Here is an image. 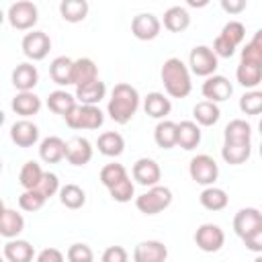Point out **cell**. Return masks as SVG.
<instances>
[{"label":"cell","instance_id":"12","mask_svg":"<svg viewBox=\"0 0 262 262\" xmlns=\"http://www.w3.org/2000/svg\"><path fill=\"white\" fill-rule=\"evenodd\" d=\"M162 31V20L151 12H139L131 20V33L139 41H154Z\"/></svg>","mask_w":262,"mask_h":262},{"label":"cell","instance_id":"53","mask_svg":"<svg viewBox=\"0 0 262 262\" xmlns=\"http://www.w3.org/2000/svg\"><path fill=\"white\" fill-rule=\"evenodd\" d=\"M260 158H262V143H260Z\"/></svg>","mask_w":262,"mask_h":262},{"label":"cell","instance_id":"21","mask_svg":"<svg viewBox=\"0 0 262 262\" xmlns=\"http://www.w3.org/2000/svg\"><path fill=\"white\" fill-rule=\"evenodd\" d=\"M143 111L151 119H164L172 111V102L164 92H149L143 98Z\"/></svg>","mask_w":262,"mask_h":262},{"label":"cell","instance_id":"4","mask_svg":"<svg viewBox=\"0 0 262 262\" xmlns=\"http://www.w3.org/2000/svg\"><path fill=\"white\" fill-rule=\"evenodd\" d=\"M66 125L74 131H94L102 127L104 113L98 108V104H76L66 117Z\"/></svg>","mask_w":262,"mask_h":262},{"label":"cell","instance_id":"49","mask_svg":"<svg viewBox=\"0 0 262 262\" xmlns=\"http://www.w3.org/2000/svg\"><path fill=\"white\" fill-rule=\"evenodd\" d=\"M37 260L39 262H61L63 254L59 250H55V248H45V250H41L37 254Z\"/></svg>","mask_w":262,"mask_h":262},{"label":"cell","instance_id":"50","mask_svg":"<svg viewBox=\"0 0 262 262\" xmlns=\"http://www.w3.org/2000/svg\"><path fill=\"white\" fill-rule=\"evenodd\" d=\"M209 2H211V0H186V4H188L190 8H205Z\"/></svg>","mask_w":262,"mask_h":262},{"label":"cell","instance_id":"40","mask_svg":"<svg viewBox=\"0 0 262 262\" xmlns=\"http://www.w3.org/2000/svg\"><path fill=\"white\" fill-rule=\"evenodd\" d=\"M239 111L244 115H262V90H248L239 98Z\"/></svg>","mask_w":262,"mask_h":262},{"label":"cell","instance_id":"1","mask_svg":"<svg viewBox=\"0 0 262 262\" xmlns=\"http://www.w3.org/2000/svg\"><path fill=\"white\" fill-rule=\"evenodd\" d=\"M139 100L141 98H139V92L135 86H131L127 82H119V84H115V88L111 92L106 113L115 123L127 125L135 117V113L139 108Z\"/></svg>","mask_w":262,"mask_h":262},{"label":"cell","instance_id":"16","mask_svg":"<svg viewBox=\"0 0 262 262\" xmlns=\"http://www.w3.org/2000/svg\"><path fill=\"white\" fill-rule=\"evenodd\" d=\"M66 160L72 166H86L92 160V143L86 137H72L66 141Z\"/></svg>","mask_w":262,"mask_h":262},{"label":"cell","instance_id":"34","mask_svg":"<svg viewBox=\"0 0 262 262\" xmlns=\"http://www.w3.org/2000/svg\"><path fill=\"white\" fill-rule=\"evenodd\" d=\"M88 0H61L59 14L66 23H82L88 16Z\"/></svg>","mask_w":262,"mask_h":262},{"label":"cell","instance_id":"13","mask_svg":"<svg viewBox=\"0 0 262 262\" xmlns=\"http://www.w3.org/2000/svg\"><path fill=\"white\" fill-rule=\"evenodd\" d=\"M260 227H262V213L254 207H244L233 217V231L242 239H246L248 235H252Z\"/></svg>","mask_w":262,"mask_h":262},{"label":"cell","instance_id":"45","mask_svg":"<svg viewBox=\"0 0 262 262\" xmlns=\"http://www.w3.org/2000/svg\"><path fill=\"white\" fill-rule=\"evenodd\" d=\"M41 194H45L47 199L49 196H53L55 192H59V178H57V174H53V172H45L43 174V178H41V182L35 186Z\"/></svg>","mask_w":262,"mask_h":262},{"label":"cell","instance_id":"28","mask_svg":"<svg viewBox=\"0 0 262 262\" xmlns=\"http://www.w3.org/2000/svg\"><path fill=\"white\" fill-rule=\"evenodd\" d=\"M106 96V84L102 80H92L88 84L76 86V98L82 104H98Z\"/></svg>","mask_w":262,"mask_h":262},{"label":"cell","instance_id":"20","mask_svg":"<svg viewBox=\"0 0 262 262\" xmlns=\"http://www.w3.org/2000/svg\"><path fill=\"white\" fill-rule=\"evenodd\" d=\"M39 158L45 164H57L66 158V141L57 135H49L39 143Z\"/></svg>","mask_w":262,"mask_h":262},{"label":"cell","instance_id":"43","mask_svg":"<svg viewBox=\"0 0 262 262\" xmlns=\"http://www.w3.org/2000/svg\"><path fill=\"white\" fill-rule=\"evenodd\" d=\"M125 176H129L127 170H125V166H123V164H117V162L106 164V166H102V170H100V182H102L106 188H111L113 184H117V182L123 180Z\"/></svg>","mask_w":262,"mask_h":262},{"label":"cell","instance_id":"15","mask_svg":"<svg viewBox=\"0 0 262 262\" xmlns=\"http://www.w3.org/2000/svg\"><path fill=\"white\" fill-rule=\"evenodd\" d=\"M133 180L141 186H154L160 182L162 178V170H160V164L151 158H139L135 164H133Z\"/></svg>","mask_w":262,"mask_h":262},{"label":"cell","instance_id":"39","mask_svg":"<svg viewBox=\"0 0 262 262\" xmlns=\"http://www.w3.org/2000/svg\"><path fill=\"white\" fill-rule=\"evenodd\" d=\"M43 174H45L43 168H41L35 160H29V162L23 164V168H20V172H18V184H20L23 188H35V186L41 182Z\"/></svg>","mask_w":262,"mask_h":262},{"label":"cell","instance_id":"35","mask_svg":"<svg viewBox=\"0 0 262 262\" xmlns=\"http://www.w3.org/2000/svg\"><path fill=\"white\" fill-rule=\"evenodd\" d=\"M72 66H74V59H70V57H66V55L55 57V59L49 63V76H51V80H53L57 86H68V84H72Z\"/></svg>","mask_w":262,"mask_h":262},{"label":"cell","instance_id":"25","mask_svg":"<svg viewBox=\"0 0 262 262\" xmlns=\"http://www.w3.org/2000/svg\"><path fill=\"white\" fill-rule=\"evenodd\" d=\"M33 256H35V250L27 239L10 237L4 244V258L8 262H31Z\"/></svg>","mask_w":262,"mask_h":262},{"label":"cell","instance_id":"42","mask_svg":"<svg viewBox=\"0 0 262 262\" xmlns=\"http://www.w3.org/2000/svg\"><path fill=\"white\" fill-rule=\"evenodd\" d=\"M108 194H111V199L117 201V203H129V201L133 199V194H135V186H133L131 178L125 176L123 180H119L117 184H113V186L108 188Z\"/></svg>","mask_w":262,"mask_h":262},{"label":"cell","instance_id":"9","mask_svg":"<svg viewBox=\"0 0 262 262\" xmlns=\"http://www.w3.org/2000/svg\"><path fill=\"white\" fill-rule=\"evenodd\" d=\"M188 174H190V178L196 184L211 186V184H215V180L219 176V166H217V162L209 154H199V156H194L190 160Z\"/></svg>","mask_w":262,"mask_h":262},{"label":"cell","instance_id":"36","mask_svg":"<svg viewBox=\"0 0 262 262\" xmlns=\"http://www.w3.org/2000/svg\"><path fill=\"white\" fill-rule=\"evenodd\" d=\"M252 154V145L250 143H237V141H225L221 147V158L231 164V166H239L244 164Z\"/></svg>","mask_w":262,"mask_h":262},{"label":"cell","instance_id":"3","mask_svg":"<svg viewBox=\"0 0 262 262\" xmlns=\"http://www.w3.org/2000/svg\"><path fill=\"white\" fill-rule=\"evenodd\" d=\"M235 78L244 88H256L262 82V49L254 43H246L242 49V59L235 70Z\"/></svg>","mask_w":262,"mask_h":262},{"label":"cell","instance_id":"33","mask_svg":"<svg viewBox=\"0 0 262 262\" xmlns=\"http://www.w3.org/2000/svg\"><path fill=\"white\" fill-rule=\"evenodd\" d=\"M199 201L207 211H223L229 203V196L223 188L211 184V186H205V190L199 194Z\"/></svg>","mask_w":262,"mask_h":262},{"label":"cell","instance_id":"26","mask_svg":"<svg viewBox=\"0 0 262 262\" xmlns=\"http://www.w3.org/2000/svg\"><path fill=\"white\" fill-rule=\"evenodd\" d=\"M162 25L166 31L170 33H182L190 27V14L186 8L182 6H170L166 12H164V18H162Z\"/></svg>","mask_w":262,"mask_h":262},{"label":"cell","instance_id":"44","mask_svg":"<svg viewBox=\"0 0 262 262\" xmlns=\"http://www.w3.org/2000/svg\"><path fill=\"white\" fill-rule=\"evenodd\" d=\"M66 258L70 262H92L94 260V254H92L90 246H86V244H72L68 248Z\"/></svg>","mask_w":262,"mask_h":262},{"label":"cell","instance_id":"8","mask_svg":"<svg viewBox=\"0 0 262 262\" xmlns=\"http://www.w3.org/2000/svg\"><path fill=\"white\" fill-rule=\"evenodd\" d=\"M188 66H190V72L192 74L207 78V76H213L215 70L219 68V55L213 51V47L196 45V47L190 49Z\"/></svg>","mask_w":262,"mask_h":262},{"label":"cell","instance_id":"41","mask_svg":"<svg viewBox=\"0 0 262 262\" xmlns=\"http://www.w3.org/2000/svg\"><path fill=\"white\" fill-rule=\"evenodd\" d=\"M45 201H47V196L41 194L37 188H25V192L18 196V207L23 211L35 213V211H39L45 205Z\"/></svg>","mask_w":262,"mask_h":262},{"label":"cell","instance_id":"22","mask_svg":"<svg viewBox=\"0 0 262 262\" xmlns=\"http://www.w3.org/2000/svg\"><path fill=\"white\" fill-rule=\"evenodd\" d=\"M25 229V217L10 207L2 209V217H0V235L10 239V237H18V233Z\"/></svg>","mask_w":262,"mask_h":262},{"label":"cell","instance_id":"37","mask_svg":"<svg viewBox=\"0 0 262 262\" xmlns=\"http://www.w3.org/2000/svg\"><path fill=\"white\" fill-rule=\"evenodd\" d=\"M223 139L225 141H237V143H250L252 139V127L244 119H233L225 125L223 129Z\"/></svg>","mask_w":262,"mask_h":262},{"label":"cell","instance_id":"46","mask_svg":"<svg viewBox=\"0 0 262 262\" xmlns=\"http://www.w3.org/2000/svg\"><path fill=\"white\" fill-rule=\"evenodd\" d=\"M129 254L123 246H108L102 252V262H127Z\"/></svg>","mask_w":262,"mask_h":262},{"label":"cell","instance_id":"31","mask_svg":"<svg viewBox=\"0 0 262 262\" xmlns=\"http://www.w3.org/2000/svg\"><path fill=\"white\" fill-rule=\"evenodd\" d=\"M76 104H78L76 94H70L66 90H53L47 96V108L55 115H61V117H66Z\"/></svg>","mask_w":262,"mask_h":262},{"label":"cell","instance_id":"32","mask_svg":"<svg viewBox=\"0 0 262 262\" xmlns=\"http://www.w3.org/2000/svg\"><path fill=\"white\" fill-rule=\"evenodd\" d=\"M192 117H194V121L201 127H213L219 121L221 111H219L217 102H213V100H201V102H196L192 106Z\"/></svg>","mask_w":262,"mask_h":262},{"label":"cell","instance_id":"52","mask_svg":"<svg viewBox=\"0 0 262 262\" xmlns=\"http://www.w3.org/2000/svg\"><path fill=\"white\" fill-rule=\"evenodd\" d=\"M258 129H260V135H262V119H260V123H258Z\"/></svg>","mask_w":262,"mask_h":262},{"label":"cell","instance_id":"14","mask_svg":"<svg viewBox=\"0 0 262 262\" xmlns=\"http://www.w3.org/2000/svg\"><path fill=\"white\" fill-rule=\"evenodd\" d=\"M201 92H203V96L207 100L223 102V100H227L233 94V86H231V82L225 76L213 74V76H207V80L201 86Z\"/></svg>","mask_w":262,"mask_h":262},{"label":"cell","instance_id":"18","mask_svg":"<svg viewBox=\"0 0 262 262\" xmlns=\"http://www.w3.org/2000/svg\"><path fill=\"white\" fill-rule=\"evenodd\" d=\"M168 258V248L158 239H145L135 246L133 260L135 262H164Z\"/></svg>","mask_w":262,"mask_h":262},{"label":"cell","instance_id":"27","mask_svg":"<svg viewBox=\"0 0 262 262\" xmlns=\"http://www.w3.org/2000/svg\"><path fill=\"white\" fill-rule=\"evenodd\" d=\"M96 78H98V68L90 57L74 59V66H72V84L74 86L88 84V82H92Z\"/></svg>","mask_w":262,"mask_h":262},{"label":"cell","instance_id":"10","mask_svg":"<svg viewBox=\"0 0 262 262\" xmlns=\"http://www.w3.org/2000/svg\"><path fill=\"white\" fill-rule=\"evenodd\" d=\"M20 47H23V53L29 59L41 61V59L47 57V53L51 49V39H49V35L45 31H31V33H27L23 37Z\"/></svg>","mask_w":262,"mask_h":262},{"label":"cell","instance_id":"48","mask_svg":"<svg viewBox=\"0 0 262 262\" xmlns=\"http://www.w3.org/2000/svg\"><path fill=\"white\" fill-rule=\"evenodd\" d=\"M219 2H221V8L231 16L242 14L246 10V6H248V0H219Z\"/></svg>","mask_w":262,"mask_h":262},{"label":"cell","instance_id":"51","mask_svg":"<svg viewBox=\"0 0 262 262\" xmlns=\"http://www.w3.org/2000/svg\"><path fill=\"white\" fill-rule=\"evenodd\" d=\"M250 43H254L258 49H262V29H258L256 33H254V37H252V41Z\"/></svg>","mask_w":262,"mask_h":262},{"label":"cell","instance_id":"2","mask_svg":"<svg viewBox=\"0 0 262 262\" xmlns=\"http://www.w3.org/2000/svg\"><path fill=\"white\" fill-rule=\"evenodd\" d=\"M160 78L166 94L172 98H186L192 90L190 68L180 57H168L160 70Z\"/></svg>","mask_w":262,"mask_h":262},{"label":"cell","instance_id":"19","mask_svg":"<svg viewBox=\"0 0 262 262\" xmlns=\"http://www.w3.org/2000/svg\"><path fill=\"white\" fill-rule=\"evenodd\" d=\"M10 106H12V111L16 115L29 119V117H33V115H37L41 111V98L33 90H18L16 96L12 98Z\"/></svg>","mask_w":262,"mask_h":262},{"label":"cell","instance_id":"5","mask_svg":"<svg viewBox=\"0 0 262 262\" xmlns=\"http://www.w3.org/2000/svg\"><path fill=\"white\" fill-rule=\"evenodd\" d=\"M246 37V27L239 20H229L227 25H223L221 33L215 37L213 41V51L219 57H231L237 49V45L244 41Z\"/></svg>","mask_w":262,"mask_h":262},{"label":"cell","instance_id":"29","mask_svg":"<svg viewBox=\"0 0 262 262\" xmlns=\"http://www.w3.org/2000/svg\"><path fill=\"white\" fill-rule=\"evenodd\" d=\"M96 147L102 156L106 158H117L125 151V139L121 133L117 131H104L98 135V141H96Z\"/></svg>","mask_w":262,"mask_h":262},{"label":"cell","instance_id":"30","mask_svg":"<svg viewBox=\"0 0 262 262\" xmlns=\"http://www.w3.org/2000/svg\"><path fill=\"white\" fill-rule=\"evenodd\" d=\"M201 143V125L196 121L178 123V147L190 151Z\"/></svg>","mask_w":262,"mask_h":262},{"label":"cell","instance_id":"11","mask_svg":"<svg viewBox=\"0 0 262 262\" xmlns=\"http://www.w3.org/2000/svg\"><path fill=\"white\" fill-rule=\"evenodd\" d=\"M194 244L203 252H219L225 244V233L215 223H203L194 231Z\"/></svg>","mask_w":262,"mask_h":262},{"label":"cell","instance_id":"47","mask_svg":"<svg viewBox=\"0 0 262 262\" xmlns=\"http://www.w3.org/2000/svg\"><path fill=\"white\" fill-rule=\"evenodd\" d=\"M242 242H244L246 250H250V252H254V254H262V227L256 229L252 235H248V237L242 239Z\"/></svg>","mask_w":262,"mask_h":262},{"label":"cell","instance_id":"7","mask_svg":"<svg viewBox=\"0 0 262 262\" xmlns=\"http://www.w3.org/2000/svg\"><path fill=\"white\" fill-rule=\"evenodd\" d=\"M8 23L16 31H31L39 20V8L31 0H16L8 8Z\"/></svg>","mask_w":262,"mask_h":262},{"label":"cell","instance_id":"17","mask_svg":"<svg viewBox=\"0 0 262 262\" xmlns=\"http://www.w3.org/2000/svg\"><path fill=\"white\" fill-rule=\"evenodd\" d=\"M10 139L18 147H33L39 141V127L29 119L14 121L10 127Z\"/></svg>","mask_w":262,"mask_h":262},{"label":"cell","instance_id":"24","mask_svg":"<svg viewBox=\"0 0 262 262\" xmlns=\"http://www.w3.org/2000/svg\"><path fill=\"white\" fill-rule=\"evenodd\" d=\"M154 139L162 149H172L178 145V123L160 119V123L154 129Z\"/></svg>","mask_w":262,"mask_h":262},{"label":"cell","instance_id":"23","mask_svg":"<svg viewBox=\"0 0 262 262\" xmlns=\"http://www.w3.org/2000/svg\"><path fill=\"white\" fill-rule=\"evenodd\" d=\"M39 82V72L33 63L25 61L12 70V86L16 90H33Z\"/></svg>","mask_w":262,"mask_h":262},{"label":"cell","instance_id":"38","mask_svg":"<svg viewBox=\"0 0 262 262\" xmlns=\"http://www.w3.org/2000/svg\"><path fill=\"white\" fill-rule=\"evenodd\" d=\"M59 201L66 209H82L86 205V192L78 184H66L59 188Z\"/></svg>","mask_w":262,"mask_h":262},{"label":"cell","instance_id":"6","mask_svg":"<svg viewBox=\"0 0 262 262\" xmlns=\"http://www.w3.org/2000/svg\"><path fill=\"white\" fill-rule=\"evenodd\" d=\"M170 203H172V190L168 186H162V184L149 186L143 194H139L135 199V207L143 215H158L164 209H168Z\"/></svg>","mask_w":262,"mask_h":262}]
</instances>
